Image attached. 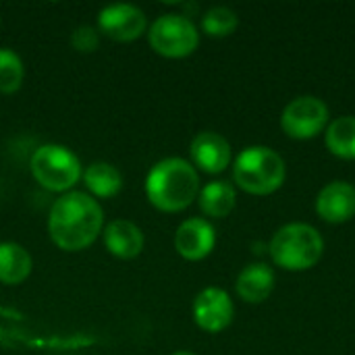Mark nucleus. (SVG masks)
Returning <instances> with one entry per match:
<instances>
[{
	"instance_id": "423d86ee",
	"label": "nucleus",
	"mask_w": 355,
	"mask_h": 355,
	"mask_svg": "<svg viewBox=\"0 0 355 355\" xmlns=\"http://www.w3.org/2000/svg\"><path fill=\"white\" fill-rule=\"evenodd\" d=\"M150 46L154 52L166 58H185L189 56L198 44H200V33L198 27L187 19L185 15H162L158 17L148 33Z\"/></svg>"
},
{
	"instance_id": "a211bd4d",
	"label": "nucleus",
	"mask_w": 355,
	"mask_h": 355,
	"mask_svg": "<svg viewBox=\"0 0 355 355\" xmlns=\"http://www.w3.org/2000/svg\"><path fill=\"white\" fill-rule=\"evenodd\" d=\"M327 148L343 160H355V116H339L327 127Z\"/></svg>"
},
{
	"instance_id": "20e7f679",
	"label": "nucleus",
	"mask_w": 355,
	"mask_h": 355,
	"mask_svg": "<svg viewBox=\"0 0 355 355\" xmlns=\"http://www.w3.org/2000/svg\"><path fill=\"white\" fill-rule=\"evenodd\" d=\"M287 177L285 160L272 148L250 146L245 148L233 164L235 183L252 196L275 193Z\"/></svg>"
},
{
	"instance_id": "1a4fd4ad",
	"label": "nucleus",
	"mask_w": 355,
	"mask_h": 355,
	"mask_svg": "<svg viewBox=\"0 0 355 355\" xmlns=\"http://www.w3.org/2000/svg\"><path fill=\"white\" fill-rule=\"evenodd\" d=\"M98 25L104 35L116 42H133L146 31V15L133 4H110L100 10Z\"/></svg>"
},
{
	"instance_id": "2eb2a0df",
	"label": "nucleus",
	"mask_w": 355,
	"mask_h": 355,
	"mask_svg": "<svg viewBox=\"0 0 355 355\" xmlns=\"http://www.w3.org/2000/svg\"><path fill=\"white\" fill-rule=\"evenodd\" d=\"M31 256L19 243H0V283L19 285L31 272Z\"/></svg>"
},
{
	"instance_id": "f257e3e1",
	"label": "nucleus",
	"mask_w": 355,
	"mask_h": 355,
	"mask_svg": "<svg viewBox=\"0 0 355 355\" xmlns=\"http://www.w3.org/2000/svg\"><path fill=\"white\" fill-rule=\"evenodd\" d=\"M102 220V208L92 196L71 191L54 202L48 218V233L60 250L79 252L98 239Z\"/></svg>"
},
{
	"instance_id": "9b49d317",
	"label": "nucleus",
	"mask_w": 355,
	"mask_h": 355,
	"mask_svg": "<svg viewBox=\"0 0 355 355\" xmlns=\"http://www.w3.org/2000/svg\"><path fill=\"white\" fill-rule=\"evenodd\" d=\"M214 243H216L214 227L204 218H189L181 223L175 235V248L179 256L191 262L204 260L214 250Z\"/></svg>"
},
{
	"instance_id": "4468645a",
	"label": "nucleus",
	"mask_w": 355,
	"mask_h": 355,
	"mask_svg": "<svg viewBox=\"0 0 355 355\" xmlns=\"http://www.w3.org/2000/svg\"><path fill=\"white\" fill-rule=\"evenodd\" d=\"M104 245L112 256L131 260L144 250V235L131 220H112L104 231Z\"/></svg>"
},
{
	"instance_id": "0eeeda50",
	"label": "nucleus",
	"mask_w": 355,
	"mask_h": 355,
	"mask_svg": "<svg viewBox=\"0 0 355 355\" xmlns=\"http://www.w3.org/2000/svg\"><path fill=\"white\" fill-rule=\"evenodd\" d=\"M329 123V106L316 96H300L291 100L283 114L281 127L293 139H312Z\"/></svg>"
},
{
	"instance_id": "f3484780",
	"label": "nucleus",
	"mask_w": 355,
	"mask_h": 355,
	"mask_svg": "<svg viewBox=\"0 0 355 355\" xmlns=\"http://www.w3.org/2000/svg\"><path fill=\"white\" fill-rule=\"evenodd\" d=\"M85 187L96 196V198H112L121 191L123 187V177L121 173L108 164V162H94L85 168L83 173Z\"/></svg>"
},
{
	"instance_id": "f03ea898",
	"label": "nucleus",
	"mask_w": 355,
	"mask_h": 355,
	"mask_svg": "<svg viewBox=\"0 0 355 355\" xmlns=\"http://www.w3.org/2000/svg\"><path fill=\"white\" fill-rule=\"evenodd\" d=\"M146 196L162 212H181L200 196L198 171L183 158H164L148 173Z\"/></svg>"
},
{
	"instance_id": "4be33fe9",
	"label": "nucleus",
	"mask_w": 355,
	"mask_h": 355,
	"mask_svg": "<svg viewBox=\"0 0 355 355\" xmlns=\"http://www.w3.org/2000/svg\"><path fill=\"white\" fill-rule=\"evenodd\" d=\"M254 254H264V245L262 243H256L254 245Z\"/></svg>"
},
{
	"instance_id": "9d476101",
	"label": "nucleus",
	"mask_w": 355,
	"mask_h": 355,
	"mask_svg": "<svg viewBox=\"0 0 355 355\" xmlns=\"http://www.w3.org/2000/svg\"><path fill=\"white\" fill-rule=\"evenodd\" d=\"M316 212L324 223L341 225L355 216V187L347 181H333L320 189Z\"/></svg>"
},
{
	"instance_id": "5701e85b",
	"label": "nucleus",
	"mask_w": 355,
	"mask_h": 355,
	"mask_svg": "<svg viewBox=\"0 0 355 355\" xmlns=\"http://www.w3.org/2000/svg\"><path fill=\"white\" fill-rule=\"evenodd\" d=\"M173 355H196V354H191V352H177V354H173Z\"/></svg>"
},
{
	"instance_id": "39448f33",
	"label": "nucleus",
	"mask_w": 355,
	"mask_h": 355,
	"mask_svg": "<svg viewBox=\"0 0 355 355\" xmlns=\"http://www.w3.org/2000/svg\"><path fill=\"white\" fill-rule=\"evenodd\" d=\"M31 173L42 187L50 191H67L81 179V162L69 148L46 144L33 152Z\"/></svg>"
},
{
	"instance_id": "dca6fc26",
	"label": "nucleus",
	"mask_w": 355,
	"mask_h": 355,
	"mask_svg": "<svg viewBox=\"0 0 355 355\" xmlns=\"http://www.w3.org/2000/svg\"><path fill=\"white\" fill-rule=\"evenodd\" d=\"M235 187L227 181H212L200 191V208L206 216L225 218L235 208Z\"/></svg>"
},
{
	"instance_id": "412c9836",
	"label": "nucleus",
	"mask_w": 355,
	"mask_h": 355,
	"mask_svg": "<svg viewBox=\"0 0 355 355\" xmlns=\"http://www.w3.org/2000/svg\"><path fill=\"white\" fill-rule=\"evenodd\" d=\"M71 44L79 52H94L100 44V33H98V29H94L89 25H81L73 31Z\"/></svg>"
},
{
	"instance_id": "6e6552de",
	"label": "nucleus",
	"mask_w": 355,
	"mask_h": 355,
	"mask_svg": "<svg viewBox=\"0 0 355 355\" xmlns=\"http://www.w3.org/2000/svg\"><path fill=\"white\" fill-rule=\"evenodd\" d=\"M235 316V306L225 289L208 287L193 302V320L206 333L225 331Z\"/></svg>"
},
{
	"instance_id": "aec40b11",
	"label": "nucleus",
	"mask_w": 355,
	"mask_h": 355,
	"mask_svg": "<svg viewBox=\"0 0 355 355\" xmlns=\"http://www.w3.org/2000/svg\"><path fill=\"white\" fill-rule=\"evenodd\" d=\"M23 81V62L8 50L0 48V94H15Z\"/></svg>"
},
{
	"instance_id": "f8f14e48",
	"label": "nucleus",
	"mask_w": 355,
	"mask_h": 355,
	"mask_svg": "<svg viewBox=\"0 0 355 355\" xmlns=\"http://www.w3.org/2000/svg\"><path fill=\"white\" fill-rule=\"evenodd\" d=\"M189 152L193 164L208 175H218L231 164V146L223 135L214 131L198 133L191 141Z\"/></svg>"
},
{
	"instance_id": "7ed1b4c3",
	"label": "nucleus",
	"mask_w": 355,
	"mask_h": 355,
	"mask_svg": "<svg viewBox=\"0 0 355 355\" xmlns=\"http://www.w3.org/2000/svg\"><path fill=\"white\" fill-rule=\"evenodd\" d=\"M322 235L306 223H291L281 227L268 243L272 262L291 272H302L316 266L322 258Z\"/></svg>"
},
{
	"instance_id": "ddd939ff",
	"label": "nucleus",
	"mask_w": 355,
	"mask_h": 355,
	"mask_svg": "<svg viewBox=\"0 0 355 355\" xmlns=\"http://www.w3.org/2000/svg\"><path fill=\"white\" fill-rule=\"evenodd\" d=\"M235 289H237V295L243 302H248V304H262L264 300H268V295L275 289V272L264 262L248 264L239 272Z\"/></svg>"
},
{
	"instance_id": "6ab92c4d",
	"label": "nucleus",
	"mask_w": 355,
	"mask_h": 355,
	"mask_svg": "<svg viewBox=\"0 0 355 355\" xmlns=\"http://www.w3.org/2000/svg\"><path fill=\"white\" fill-rule=\"evenodd\" d=\"M237 25H239L237 15L227 6H214L202 17V29L210 37H227L237 29Z\"/></svg>"
}]
</instances>
